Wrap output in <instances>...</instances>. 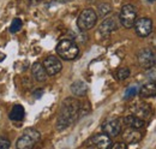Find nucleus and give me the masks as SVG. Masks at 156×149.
<instances>
[{
    "instance_id": "obj_22",
    "label": "nucleus",
    "mask_w": 156,
    "mask_h": 149,
    "mask_svg": "<svg viewBox=\"0 0 156 149\" xmlns=\"http://www.w3.org/2000/svg\"><path fill=\"white\" fill-rule=\"evenodd\" d=\"M137 93H138V88H137V85H131V87H129V88L126 89V92H125V94H124V99H125V100L132 99Z\"/></svg>"
},
{
    "instance_id": "obj_15",
    "label": "nucleus",
    "mask_w": 156,
    "mask_h": 149,
    "mask_svg": "<svg viewBox=\"0 0 156 149\" xmlns=\"http://www.w3.org/2000/svg\"><path fill=\"white\" fill-rule=\"evenodd\" d=\"M138 93L143 99H149V97L156 96V82H148L143 84L140 89L138 90Z\"/></svg>"
},
{
    "instance_id": "obj_19",
    "label": "nucleus",
    "mask_w": 156,
    "mask_h": 149,
    "mask_svg": "<svg viewBox=\"0 0 156 149\" xmlns=\"http://www.w3.org/2000/svg\"><path fill=\"white\" fill-rule=\"evenodd\" d=\"M130 74H131V72H130L129 67H121L115 72V78L118 81H125L130 77Z\"/></svg>"
},
{
    "instance_id": "obj_25",
    "label": "nucleus",
    "mask_w": 156,
    "mask_h": 149,
    "mask_svg": "<svg viewBox=\"0 0 156 149\" xmlns=\"http://www.w3.org/2000/svg\"><path fill=\"white\" fill-rule=\"evenodd\" d=\"M111 149H127V146L125 142H117V143L112 144Z\"/></svg>"
},
{
    "instance_id": "obj_9",
    "label": "nucleus",
    "mask_w": 156,
    "mask_h": 149,
    "mask_svg": "<svg viewBox=\"0 0 156 149\" xmlns=\"http://www.w3.org/2000/svg\"><path fill=\"white\" fill-rule=\"evenodd\" d=\"M43 66L46 69V72L48 76H55L58 74L61 69H62V64L61 60L59 59L58 56H47L43 61Z\"/></svg>"
},
{
    "instance_id": "obj_26",
    "label": "nucleus",
    "mask_w": 156,
    "mask_h": 149,
    "mask_svg": "<svg viewBox=\"0 0 156 149\" xmlns=\"http://www.w3.org/2000/svg\"><path fill=\"white\" fill-rule=\"evenodd\" d=\"M29 1H30V4H31V5H36V4L41 2L42 0H29Z\"/></svg>"
},
{
    "instance_id": "obj_7",
    "label": "nucleus",
    "mask_w": 156,
    "mask_h": 149,
    "mask_svg": "<svg viewBox=\"0 0 156 149\" xmlns=\"http://www.w3.org/2000/svg\"><path fill=\"white\" fill-rule=\"evenodd\" d=\"M120 20L117 15H112L111 17L106 18L98 27V34H101V36L107 37L109 36L113 31H115L119 28Z\"/></svg>"
},
{
    "instance_id": "obj_11",
    "label": "nucleus",
    "mask_w": 156,
    "mask_h": 149,
    "mask_svg": "<svg viewBox=\"0 0 156 149\" xmlns=\"http://www.w3.org/2000/svg\"><path fill=\"white\" fill-rule=\"evenodd\" d=\"M102 131L109 137H117L121 132V123L118 119H108L102 124Z\"/></svg>"
},
{
    "instance_id": "obj_30",
    "label": "nucleus",
    "mask_w": 156,
    "mask_h": 149,
    "mask_svg": "<svg viewBox=\"0 0 156 149\" xmlns=\"http://www.w3.org/2000/svg\"><path fill=\"white\" fill-rule=\"evenodd\" d=\"M90 149H93V148H90Z\"/></svg>"
},
{
    "instance_id": "obj_21",
    "label": "nucleus",
    "mask_w": 156,
    "mask_h": 149,
    "mask_svg": "<svg viewBox=\"0 0 156 149\" xmlns=\"http://www.w3.org/2000/svg\"><path fill=\"white\" fill-rule=\"evenodd\" d=\"M22 25H23V23H22V20L20 18H15L12 20V23H11V25H10V33H12V34H15V33H17V31H20V29H22Z\"/></svg>"
},
{
    "instance_id": "obj_16",
    "label": "nucleus",
    "mask_w": 156,
    "mask_h": 149,
    "mask_svg": "<svg viewBox=\"0 0 156 149\" xmlns=\"http://www.w3.org/2000/svg\"><path fill=\"white\" fill-rule=\"evenodd\" d=\"M70 89H71V93L73 94L75 96L82 97V96H85L87 95L89 88H88V84L85 82H83V81H76V82H73L71 84Z\"/></svg>"
},
{
    "instance_id": "obj_13",
    "label": "nucleus",
    "mask_w": 156,
    "mask_h": 149,
    "mask_svg": "<svg viewBox=\"0 0 156 149\" xmlns=\"http://www.w3.org/2000/svg\"><path fill=\"white\" fill-rule=\"evenodd\" d=\"M122 140L125 143L127 144H135L138 143L142 140V132L136 129H130L127 128L126 130H124L122 132Z\"/></svg>"
},
{
    "instance_id": "obj_29",
    "label": "nucleus",
    "mask_w": 156,
    "mask_h": 149,
    "mask_svg": "<svg viewBox=\"0 0 156 149\" xmlns=\"http://www.w3.org/2000/svg\"><path fill=\"white\" fill-rule=\"evenodd\" d=\"M148 1H149V2H154L155 0H148Z\"/></svg>"
},
{
    "instance_id": "obj_5",
    "label": "nucleus",
    "mask_w": 156,
    "mask_h": 149,
    "mask_svg": "<svg viewBox=\"0 0 156 149\" xmlns=\"http://www.w3.org/2000/svg\"><path fill=\"white\" fill-rule=\"evenodd\" d=\"M119 20L120 24L126 29L135 27V23L137 20V9L132 4L124 5L119 13Z\"/></svg>"
},
{
    "instance_id": "obj_24",
    "label": "nucleus",
    "mask_w": 156,
    "mask_h": 149,
    "mask_svg": "<svg viewBox=\"0 0 156 149\" xmlns=\"http://www.w3.org/2000/svg\"><path fill=\"white\" fill-rule=\"evenodd\" d=\"M0 149H10V141L0 137Z\"/></svg>"
},
{
    "instance_id": "obj_12",
    "label": "nucleus",
    "mask_w": 156,
    "mask_h": 149,
    "mask_svg": "<svg viewBox=\"0 0 156 149\" xmlns=\"http://www.w3.org/2000/svg\"><path fill=\"white\" fill-rule=\"evenodd\" d=\"M93 144L98 149H109L112 147V140L106 133H98L91 138Z\"/></svg>"
},
{
    "instance_id": "obj_4",
    "label": "nucleus",
    "mask_w": 156,
    "mask_h": 149,
    "mask_svg": "<svg viewBox=\"0 0 156 149\" xmlns=\"http://www.w3.org/2000/svg\"><path fill=\"white\" fill-rule=\"evenodd\" d=\"M98 13L93 10V9H84L77 19V25L79 30L82 31H87L90 30L95 27V24L98 23Z\"/></svg>"
},
{
    "instance_id": "obj_8",
    "label": "nucleus",
    "mask_w": 156,
    "mask_h": 149,
    "mask_svg": "<svg viewBox=\"0 0 156 149\" xmlns=\"http://www.w3.org/2000/svg\"><path fill=\"white\" fill-rule=\"evenodd\" d=\"M135 30L139 37L149 36L153 31V20L148 17L137 18L136 23H135Z\"/></svg>"
},
{
    "instance_id": "obj_28",
    "label": "nucleus",
    "mask_w": 156,
    "mask_h": 149,
    "mask_svg": "<svg viewBox=\"0 0 156 149\" xmlns=\"http://www.w3.org/2000/svg\"><path fill=\"white\" fill-rule=\"evenodd\" d=\"M59 2H70V1H72V0H57Z\"/></svg>"
},
{
    "instance_id": "obj_2",
    "label": "nucleus",
    "mask_w": 156,
    "mask_h": 149,
    "mask_svg": "<svg viewBox=\"0 0 156 149\" xmlns=\"http://www.w3.org/2000/svg\"><path fill=\"white\" fill-rule=\"evenodd\" d=\"M55 49H57L58 56L64 60H73L79 54V48H78L77 43L69 38L59 41Z\"/></svg>"
},
{
    "instance_id": "obj_14",
    "label": "nucleus",
    "mask_w": 156,
    "mask_h": 149,
    "mask_svg": "<svg viewBox=\"0 0 156 149\" xmlns=\"http://www.w3.org/2000/svg\"><path fill=\"white\" fill-rule=\"evenodd\" d=\"M124 123H125V125H126L127 128H130V129H136V130L143 129L144 125H145V122H144L143 119L138 118V117L133 115V114H130V115L125 117V118H124Z\"/></svg>"
},
{
    "instance_id": "obj_1",
    "label": "nucleus",
    "mask_w": 156,
    "mask_h": 149,
    "mask_svg": "<svg viewBox=\"0 0 156 149\" xmlns=\"http://www.w3.org/2000/svg\"><path fill=\"white\" fill-rule=\"evenodd\" d=\"M80 101L75 97H67L62 101L60 112L57 118V129L59 131L65 130L71 124H73L79 118Z\"/></svg>"
},
{
    "instance_id": "obj_10",
    "label": "nucleus",
    "mask_w": 156,
    "mask_h": 149,
    "mask_svg": "<svg viewBox=\"0 0 156 149\" xmlns=\"http://www.w3.org/2000/svg\"><path fill=\"white\" fill-rule=\"evenodd\" d=\"M131 113L133 115H136L138 118L145 120V119H149L153 114V110H151V106L148 105V104H144L142 101L136 102L131 106Z\"/></svg>"
},
{
    "instance_id": "obj_20",
    "label": "nucleus",
    "mask_w": 156,
    "mask_h": 149,
    "mask_svg": "<svg viewBox=\"0 0 156 149\" xmlns=\"http://www.w3.org/2000/svg\"><path fill=\"white\" fill-rule=\"evenodd\" d=\"M111 11H112V6L109 5V4H100L98 7V16H101V17H105V16H107L108 13H111Z\"/></svg>"
},
{
    "instance_id": "obj_23",
    "label": "nucleus",
    "mask_w": 156,
    "mask_h": 149,
    "mask_svg": "<svg viewBox=\"0 0 156 149\" xmlns=\"http://www.w3.org/2000/svg\"><path fill=\"white\" fill-rule=\"evenodd\" d=\"M90 104L89 102H80V108H79V117H84L88 113H90Z\"/></svg>"
},
{
    "instance_id": "obj_27",
    "label": "nucleus",
    "mask_w": 156,
    "mask_h": 149,
    "mask_svg": "<svg viewBox=\"0 0 156 149\" xmlns=\"http://www.w3.org/2000/svg\"><path fill=\"white\" fill-rule=\"evenodd\" d=\"M36 92H37V93H35V96H36V97H40V96H41V94H42V92H43V90H42V89H37Z\"/></svg>"
},
{
    "instance_id": "obj_18",
    "label": "nucleus",
    "mask_w": 156,
    "mask_h": 149,
    "mask_svg": "<svg viewBox=\"0 0 156 149\" xmlns=\"http://www.w3.org/2000/svg\"><path fill=\"white\" fill-rule=\"evenodd\" d=\"M24 115H25L24 107H23V106H20V105H16V106H13V107H12V110H11V112H10V114H9L10 119H11V120H13V122H20V120H23Z\"/></svg>"
},
{
    "instance_id": "obj_17",
    "label": "nucleus",
    "mask_w": 156,
    "mask_h": 149,
    "mask_svg": "<svg viewBox=\"0 0 156 149\" xmlns=\"http://www.w3.org/2000/svg\"><path fill=\"white\" fill-rule=\"evenodd\" d=\"M31 72L34 78L37 81V82H44L47 79V72H46V69L43 66V64L41 63H34L33 66H31Z\"/></svg>"
},
{
    "instance_id": "obj_6",
    "label": "nucleus",
    "mask_w": 156,
    "mask_h": 149,
    "mask_svg": "<svg viewBox=\"0 0 156 149\" xmlns=\"http://www.w3.org/2000/svg\"><path fill=\"white\" fill-rule=\"evenodd\" d=\"M138 64L143 69H150L156 66V47L153 48H143L138 53Z\"/></svg>"
},
{
    "instance_id": "obj_3",
    "label": "nucleus",
    "mask_w": 156,
    "mask_h": 149,
    "mask_svg": "<svg viewBox=\"0 0 156 149\" xmlns=\"http://www.w3.org/2000/svg\"><path fill=\"white\" fill-rule=\"evenodd\" d=\"M41 138V135L35 129H27L17 140V149H33Z\"/></svg>"
}]
</instances>
